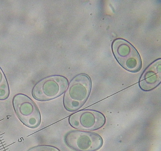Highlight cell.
Returning <instances> with one entry per match:
<instances>
[{
  "instance_id": "obj_4",
  "label": "cell",
  "mask_w": 161,
  "mask_h": 151,
  "mask_svg": "<svg viewBox=\"0 0 161 151\" xmlns=\"http://www.w3.org/2000/svg\"><path fill=\"white\" fill-rule=\"evenodd\" d=\"M114 55L118 62L129 72L136 73L142 67V60L136 49L125 40L117 39L112 44Z\"/></svg>"
},
{
  "instance_id": "obj_6",
  "label": "cell",
  "mask_w": 161,
  "mask_h": 151,
  "mask_svg": "<svg viewBox=\"0 0 161 151\" xmlns=\"http://www.w3.org/2000/svg\"><path fill=\"white\" fill-rule=\"evenodd\" d=\"M69 122L74 128L83 130H95L103 127L106 118L100 112L92 110H82L70 115Z\"/></svg>"
},
{
  "instance_id": "obj_8",
  "label": "cell",
  "mask_w": 161,
  "mask_h": 151,
  "mask_svg": "<svg viewBox=\"0 0 161 151\" xmlns=\"http://www.w3.org/2000/svg\"><path fill=\"white\" fill-rule=\"evenodd\" d=\"M28 151H60L55 147L48 145H41L34 147L29 149Z\"/></svg>"
},
{
  "instance_id": "obj_5",
  "label": "cell",
  "mask_w": 161,
  "mask_h": 151,
  "mask_svg": "<svg viewBox=\"0 0 161 151\" xmlns=\"http://www.w3.org/2000/svg\"><path fill=\"white\" fill-rule=\"evenodd\" d=\"M64 140L67 146L77 151H96L103 144V139L100 135L78 130L67 132Z\"/></svg>"
},
{
  "instance_id": "obj_3",
  "label": "cell",
  "mask_w": 161,
  "mask_h": 151,
  "mask_svg": "<svg viewBox=\"0 0 161 151\" xmlns=\"http://www.w3.org/2000/svg\"><path fill=\"white\" fill-rule=\"evenodd\" d=\"M13 105L17 116L23 124L31 128L40 126L41 116L38 106L31 98L23 94L14 97Z\"/></svg>"
},
{
  "instance_id": "obj_2",
  "label": "cell",
  "mask_w": 161,
  "mask_h": 151,
  "mask_svg": "<svg viewBox=\"0 0 161 151\" xmlns=\"http://www.w3.org/2000/svg\"><path fill=\"white\" fill-rule=\"evenodd\" d=\"M68 80L63 76H51L40 80L32 91L34 99L39 101H47L57 98L64 93L68 86Z\"/></svg>"
},
{
  "instance_id": "obj_7",
  "label": "cell",
  "mask_w": 161,
  "mask_h": 151,
  "mask_svg": "<svg viewBox=\"0 0 161 151\" xmlns=\"http://www.w3.org/2000/svg\"><path fill=\"white\" fill-rule=\"evenodd\" d=\"M161 61L156 60L146 69L141 76L139 84L144 91H150L156 88L161 81Z\"/></svg>"
},
{
  "instance_id": "obj_1",
  "label": "cell",
  "mask_w": 161,
  "mask_h": 151,
  "mask_svg": "<svg viewBox=\"0 0 161 151\" xmlns=\"http://www.w3.org/2000/svg\"><path fill=\"white\" fill-rule=\"evenodd\" d=\"M91 80L87 74H81L70 81L63 97L64 108L69 111H76L82 107L90 95Z\"/></svg>"
}]
</instances>
